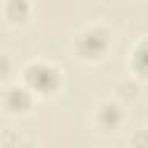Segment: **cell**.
<instances>
[{
  "instance_id": "6da1fadb",
  "label": "cell",
  "mask_w": 148,
  "mask_h": 148,
  "mask_svg": "<svg viewBox=\"0 0 148 148\" xmlns=\"http://www.w3.org/2000/svg\"><path fill=\"white\" fill-rule=\"evenodd\" d=\"M25 79H28V83H30L35 90H39V92H51V90L58 86V81H60L58 69H53V67H49V65H30L28 72H25Z\"/></svg>"
},
{
  "instance_id": "8992f818",
  "label": "cell",
  "mask_w": 148,
  "mask_h": 148,
  "mask_svg": "<svg viewBox=\"0 0 148 148\" xmlns=\"http://www.w3.org/2000/svg\"><path fill=\"white\" fill-rule=\"evenodd\" d=\"M7 16L12 21H23L28 16V2L25 0H9L7 2Z\"/></svg>"
},
{
  "instance_id": "3957f363",
  "label": "cell",
  "mask_w": 148,
  "mask_h": 148,
  "mask_svg": "<svg viewBox=\"0 0 148 148\" xmlns=\"http://www.w3.org/2000/svg\"><path fill=\"white\" fill-rule=\"evenodd\" d=\"M5 102H7V106H9L12 111H23V109H28V106H30V92H28L25 88L14 86V88H9V90H7Z\"/></svg>"
},
{
  "instance_id": "7a4b0ae2",
  "label": "cell",
  "mask_w": 148,
  "mask_h": 148,
  "mask_svg": "<svg viewBox=\"0 0 148 148\" xmlns=\"http://www.w3.org/2000/svg\"><path fill=\"white\" fill-rule=\"evenodd\" d=\"M109 46V35L102 30V28H95V30H88L79 37V51L86 56V58H97L106 51Z\"/></svg>"
},
{
  "instance_id": "277c9868",
  "label": "cell",
  "mask_w": 148,
  "mask_h": 148,
  "mask_svg": "<svg viewBox=\"0 0 148 148\" xmlns=\"http://www.w3.org/2000/svg\"><path fill=\"white\" fill-rule=\"evenodd\" d=\"M99 125L102 127H106V130H113L118 123H120V109L116 106V104H106L102 111H99Z\"/></svg>"
},
{
  "instance_id": "5b68a950",
  "label": "cell",
  "mask_w": 148,
  "mask_h": 148,
  "mask_svg": "<svg viewBox=\"0 0 148 148\" xmlns=\"http://www.w3.org/2000/svg\"><path fill=\"white\" fill-rule=\"evenodd\" d=\"M132 62H134V69L141 72V74H148V42H141L132 56Z\"/></svg>"
}]
</instances>
